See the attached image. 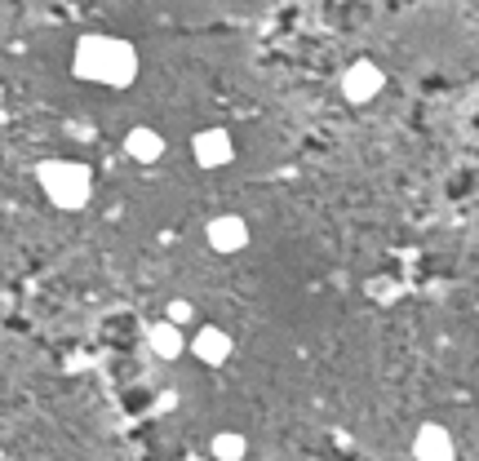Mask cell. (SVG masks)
<instances>
[{"label": "cell", "mask_w": 479, "mask_h": 461, "mask_svg": "<svg viewBox=\"0 0 479 461\" xmlns=\"http://www.w3.org/2000/svg\"><path fill=\"white\" fill-rule=\"evenodd\" d=\"M138 71H142L138 49L111 32H85L71 45V76H76L80 85L120 94V89H134Z\"/></svg>", "instance_id": "obj_1"}, {"label": "cell", "mask_w": 479, "mask_h": 461, "mask_svg": "<svg viewBox=\"0 0 479 461\" xmlns=\"http://www.w3.org/2000/svg\"><path fill=\"white\" fill-rule=\"evenodd\" d=\"M36 187L58 213H80L94 204V169L85 160H40L36 165Z\"/></svg>", "instance_id": "obj_2"}, {"label": "cell", "mask_w": 479, "mask_h": 461, "mask_svg": "<svg viewBox=\"0 0 479 461\" xmlns=\"http://www.w3.org/2000/svg\"><path fill=\"white\" fill-rule=\"evenodd\" d=\"M338 89H342V98L351 102V107H369V102H377L382 89H386V71H382V63H373V58H355V63L342 71Z\"/></svg>", "instance_id": "obj_3"}, {"label": "cell", "mask_w": 479, "mask_h": 461, "mask_svg": "<svg viewBox=\"0 0 479 461\" xmlns=\"http://www.w3.org/2000/svg\"><path fill=\"white\" fill-rule=\"evenodd\" d=\"M191 160H196V169H205V173L236 165V138H231V129H222V125L196 129L191 133Z\"/></svg>", "instance_id": "obj_4"}, {"label": "cell", "mask_w": 479, "mask_h": 461, "mask_svg": "<svg viewBox=\"0 0 479 461\" xmlns=\"http://www.w3.org/2000/svg\"><path fill=\"white\" fill-rule=\"evenodd\" d=\"M187 351L196 355V364H205V368H222V364L236 355V337L227 329H218V324H196V333L187 337Z\"/></svg>", "instance_id": "obj_5"}, {"label": "cell", "mask_w": 479, "mask_h": 461, "mask_svg": "<svg viewBox=\"0 0 479 461\" xmlns=\"http://www.w3.org/2000/svg\"><path fill=\"white\" fill-rule=\"evenodd\" d=\"M205 240H209V249H213V253L231 258V253H244V249H249L253 230H249V222H244L240 213H218V218H209Z\"/></svg>", "instance_id": "obj_6"}, {"label": "cell", "mask_w": 479, "mask_h": 461, "mask_svg": "<svg viewBox=\"0 0 479 461\" xmlns=\"http://www.w3.org/2000/svg\"><path fill=\"white\" fill-rule=\"evenodd\" d=\"M413 461H457V439L444 422H422L413 430Z\"/></svg>", "instance_id": "obj_7"}, {"label": "cell", "mask_w": 479, "mask_h": 461, "mask_svg": "<svg viewBox=\"0 0 479 461\" xmlns=\"http://www.w3.org/2000/svg\"><path fill=\"white\" fill-rule=\"evenodd\" d=\"M165 151H169V142H165V133L156 129V125H134V129L125 133V156L134 165H160Z\"/></svg>", "instance_id": "obj_8"}, {"label": "cell", "mask_w": 479, "mask_h": 461, "mask_svg": "<svg viewBox=\"0 0 479 461\" xmlns=\"http://www.w3.org/2000/svg\"><path fill=\"white\" fill-rule=\"evenodd\" d=\"M147 346H151V355L156 360H182L187 355V333L182 329H173L169 320H156V324H147Z\"/></svg>", "instance_id": "obj_9"}, {"label": "cell", "mask_w": 479, "mask_h": 461, "mask_svg": "<svg viewBox=\"0 0 479 461\" xmlns=\"http://www.w3.org/2000/svg\"><path fill=\"white\" fill-rule=\"evenodd\" d=\"M249 457V439L240 430H218L209 439V461H244Z\"/></svg>", "instance_id": "obj_10"}, {"label": "cell", "mask_w": 479, "mask_h": 461, "mask_svg": "<svg viewBox=\"0 0 479 461\" xmlns=\"http://www.w3.org/2000/svg\"><path fill=\"white\" fill-rule=\"evenodd\" d=\"M165 320H169L173 329H196V302H187V297H169V306H165Z\"/></svg>", "instance_id": "obj_11"}, {"label": "cell", "mask_w": 479, "mask_h": 461, "mask_svg": "<svg viewBox=\"0 0 479 461\" xmlns=\"http://www.w3.org/2000/svg\"><path fill=\"white\" fill-rule=\"evenodd\" d=\"M369 293L377 302H391V297H400V280H369Z\"/></svg>", "instance_id": "obj_12"}, {"label": "cell", "mask_w": 479, "mask_h": 461, "mask_svg": "<svg viewBox=\"0 0 479 461\" xmlns=\"http://www.w3.org/2000/svg\"><path fill=\"white\" fill-rule=\"evenodd\" d=\"M178 408V391H160L156 395V413H173Z\"/></svg>", "instance_id": "obj_13"}, {"label": "cell", "mask_w": 479, "mask_h": 461, "mask_svg": "<svg viewBox=\"0 0 479 461\" xmlns=\"http://www.w3.org/2000/svg\"><path fill=\"white\" fill-rule=\"evenodd\" d=\"M178 461H205V457H178Z\"/></svg>", "instance_id": "obj_14"}]
</instances>
